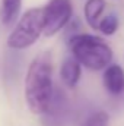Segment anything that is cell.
<instances>
[{"instance_id": "1", "label": "cell", "mask_w": 124, "mask_h": 126, "mask_svg": "<svg viewBox=\"0 0 124 126\" xmlns=\"http://www.w3.org/2000/svg\"><path fill=\"white\" fill-rule=\"evenodd\" d=\"M53 57L50 51L37 54L29 63L25 75V101L34 114L44 116L54 95Z\"/></svg>"}, {"instance_id": "2", "label": "cell", "mask_w": 124, "mask_h": 126, "mask_svg": "<svg viewBox=\"0 0 124 126\" xmlns=\"http://www.w3.org/2000/svg\"><path fill=\"white\" fill-rule=\"evenodd\" d=\"M72 56L89 70H105L112 60V48L92 34H74L69 38Z\"/></svg>"}, {"instance_id": "3", "label": "cell", "mask_w": 124, "mask_h": 126, "mask_svg": "<svg viewBox=\"0 0 124 126\" xmlns=\"http://www.w3.org/2000/svg\"><path fill=\"white\" fill-rule=\"evenodd\" d=\"M44 34V9L31 7L16 22L7 37V47L12 50H25L34 46Z\"/></svg>"}, {"instance_id": "4", "label": "cell", "mask_w": 124, "mask_h": 126, "mask_svg": "<svg viewBox=\"0 0 124 126\" xmlns=\"http://www.w3.org/2000/svg\"><path fill=\"white\" fill-rule=\"evenodd\" d=\"M44 9V35L53 37L66 28L73 15L72 0H48Z\"/></svg>"}, {"instance_id": "5", "label": "cell", "mask_w": 124, "mask_h": 126, "mask_svg": "<svg viewBox=\"0 0 124 126\" xmlns=\"http://www.w3.org/2000/svg\"><path fill=\"white\" fill-rule=\"evenodd\" d=\"M102 82L105 90L111 95H120L124 93V69L117 64L111 63L102 75Z\"/></svg>"}, {"instance_id": "6", "label": "cell", "mask_w": 124, "mask_h": 126, "mask_svg": "<svg viewBox=\"0 0 124 126\" xmlns=\"http://www.w3.org/2000/svg\"><path fill=\"white\" fill-rule=\"evenodd\" d=\"M82 76V64L73 56H69L63 60L60 66V79L67 88H74Z\"/></svg>"}, {"instance_id": "7", "label": "cell", "mask_w": 124, "mask_h": 126, "mask_svg": "<svg viewBox=\"0 0 124 126\" xmlns=\"http://www.w3.org/2000/svg\"><path fill=\"white\" fill-rule=\"evenodd\" d=\"M105 7H107L105 0H86L83 6V16L86 24L91 28L98 30V25L102 19V13L105 12Z\"/></svg>"}, {"instance_id": "8", "label": "cell", "mask_w": 124, "mask_h": 126, "mask_svg": "<svg viewBox=\"0 0 124 126\" xmlns=\"http://www.w3.org/2000/svg\"><path fill=\"white\" fill-rule=\"evenodd\" d=\"M22 0H0V22L10 27L19 16Z\"/></svg>"}, {"instance_id": "9", "label": "cell", "mask_w": 124, "mask_h": 126, "mask_svg": "<svg viewBox=\"0 0 124 126\" xmlns=\"http://www.w3.org/2000/svg\"><path fill=\"white\" fill-rule=\"evenodd\" d=\"M118 27H120V21H118V16L115 13H108L107 16H104L98 25V31L107 37L110 35H114L115 32L118 31Z\"/></svg>"}, {"instance_id": "10", "label": "cell", "mask_w": 124, "mask_h": 126, "mask_svg": "<svg viewBox=\"0 0 124 126\" xmlns=\"http://www.w3.org/2000/svg\"><path fill=\"white\" fill-rule=\"evenodd\" d=\"M80 126H110V116L104 110H98L91 113Z\"/></svg>"}]
</instances>
